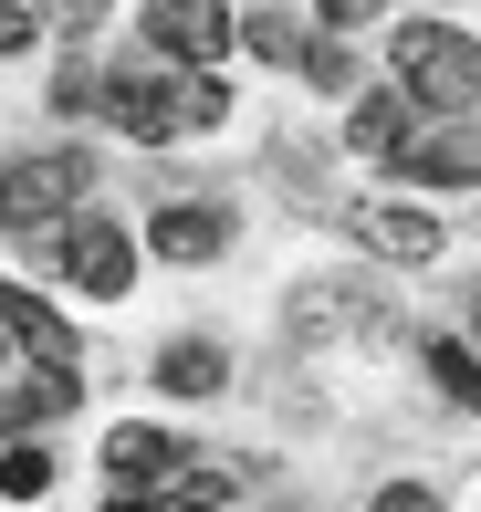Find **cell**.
<instances>
[{
	"mask_svg": "<svg viewBox=\"0 0 481 512\" xmlns=\"http://www.w3.org/2000/svg\"><path fill=\"white\" fill-rule=\"evenodd\" d=\"M63 408H74V366H32V387L0 408V429H42V418H63Z\"/></svg>",
	"mask_w": 481,
	"mask_h": 512,
	"instance_id": "obj_14",
	"label": "cell"
},
{
	"mask_svg": "<svg viewBox=\"0 0 481 512\" xmlns=\"http://www.w3.org/2000/svg\"><path fill=\"white\" fill-rule=\"evenodd\" d=\"M178 460H189V450H178L168 429H147V418H126V429L105 439V471H116V492H147V481H168Z\"/></svg>",
	"mask_w": 481,
	"mask_h": 512,
	"instance_id": "obj_8",
	"label": "cell"
},
{
	"mask_svg": "<svg viewBox=\"0 0 481 512\" xmlns=\"http://www.w3.org/2000/svg\"><path fill=\"white\" fill-rule=\"evenodd\" d=\"M53 262L74 272L84 293H126V283H136V251H126V230H116V220H95V209H84V220L53 241Z\"/></svg>",
	"mask_w": 481,
	"mask_h": 512,
	"instance_id": "obj_6",
	"label": "cell"
},
{
	"mask_svg": "<svg viewBox=\"0 0 481 512\" xmlns=\"http://www.w3.org/2000/svg\"><path fill=\"white\" fill-rule=\"evenodd\" d=\"M42 21H63V32H95V21H105V0H42Z\"/></svg>",
	"mask_w": 481,
	"mask_h": 512,
	"instance_id": "obj_19",
	"label": "cell"
},
{
	"mask_svg": "<svg viewBox=\"0 0 481 512\" xmlns=\"http://www.w3.org/2000/svg\"><path fill=\"white\" fill-rule=\"evenodd\" d=\"M0 324H11V345H21L32 366H74V356H84V345H74V324L42 304V293H21V283H0Z\"/></svg>",
	"mask_w": 481,
	"mask_h": 512,
	"instance_id": "obj_7",
	"label": "cell"
},
{
	"mask_svg": "<svg viewBox=\"0 0 481 512\" xmlns=\"http://www.w3.org/2000/svg\"><path fill=\"white\" fill-rule=\"evenodd\" d=\"M84 157L63 147V157H0V230L11 241H42L53 251L63 230H74V199H84Z\"/></svg>",
	"mask_w": 481,
	"mask_h": 512,
	"instance_id": "obj_3",
	"label": "cell"
},
{
	"mask_svg": "<svg viewBox=\"0 0 481 512\" xmlns=\"http://www.w3.org/2000/svg\"><path fill=\"white\" fill-rule=\"evenodd\" d=\"M168 262H210V251H231V209H199V199H178V209H157V230H147Z\"/></svg>",
	"mask_w": 481,
	"mask_h": 512,
	"instance_id": "obj_9",
	"label": "cell"
},
{
	"mask_svg": "<svg viewBox=\"0 0 481 512\" xmlns=\"http://www.w3.org/2000/svg\"><path fill=\"white\" fill-rule=\"evenodd\" d=\"M241 42H251L262 63H304V32H293L283 11H251V21H241Z\"/></svg>",
	"mask_w": 481,
	"mask_h": 512,
	"instance_id": "obj_17",
	"label": "cell"
},
{
	"mask_svg": "<svg viewBox=\"0 0 481 512\" xmlns=\"http://www.w3.org/2000/svg\"><path fill=\"white\" fill-rule=\"evenodd\" d=\"M419 189H481V115H450V126H429V136H408V157H398Z\"/></svg>",
	"mask_w": 481,
	"mask_h": 512,
	"instance_id": "obj_5",
	"label": "cell"
},
{
	"mask_svg": "<svg viewBox=\"0 0 481 512\" xmlns=\"http://www.w3.org/2000/svg\"><path fill=\"white\" fill-rule=\"evenodd\" d=\"M105 115H116L126 136H147V147H168V136H189V126H220V115H231V84H220V74L126 63V74H105Z\"/></svg>",
	"mask_w": 481,
	"mask_h": 512,
	"instance_id": "obj_1",
	"label": "cell"
},
{
	"mask_svg": "<svg viewBox=\"0 0 481 512\" xmlns=\"http://www.w3.org/2000/svg\"><path fill=\"white\" fill-rule=\"evenodd\" d=\"M377 512H440V492H419V481H387Z\"/></svg>",
	"mask_w": 481,
	"mask_h": 512,
	"instance_id": "obj_21",
	"label": "cell"
},
{
	"mask_svg": "<svg viewBox=\"0 0 481 512\" xmlns=\"http://www.w3.org/2000/svg\"><path fill=\"white\" fill-rule=\"evenodd\" d=\"M429 377H440V387H450V398H461V408L481 418V356H471V345H461V335H440V345H429Z\"/></svg>",
	"mask_w": 481,
	"mask_h": 512,
	"instance_id": "obj_15",
	"label": "cell"
},
{
	"mask_svg": "<svg viewBox=\"0 0 481 512\" xmlns=\"http://www.w3.org/2000/svg\"><path fill=\"white\" fill-rule=\"evenodd\" d=\"M304 74L314 84H346V42H304Z\"/></svg>",
	"mask_w": 481,
	"mask_h": 512,
	"instance_id": "obj_20",
	"label": "cell"
},
{
	"mask_svg": "<svg viewBox=\"0 0 481 512\" xmlns=\"http://www.w3.org/2000/svg\"><path fill=\"white\" fill-rule=\"evenodd\" d=\"M220 492H231V481H220L210 460H178L168 481H147V492H116V502H105V512H210Z\"/></svg>",
	"mask_w": 481,
	"mask_h": 512,
	"instance_id": "obj_10",
	"label": "cell"
},
{
	"mask_svg": "<svg viewBox=\"0 0 481 512\" xmlns=\"http://www.w3.org/2000/svg\"><path fill=\"white\" fill-rule=\"evenodd\" d=\"M314 11H325L335 32H356V21H377V0H314Z\"/></svg>",
	"mask_w": 481,
	"mask_h": 512,
	"instance_id": "obj_22",
	"label": "cell"
},
{
	"mask_svg": "<svg viewBox=\"0 0 481 512\" xmlns=\"http://www.w3.org/2000/svg\"><path fill=\"white\" fill-rule=\"evenodd\" d=\"M346 147H356V157H387V168L408 157V95H398V84H387V95H366V105L346 115Z\"/></svg>",
	"mask_w": 481,
	"mask_h": 512,
	"instance_id": "obj_11",
	"label": "cell"
},
{
	"mask_svg": "<svg viewBox=\"0 0 481 512\" xmlns=\"http://www.w3.org/2000/svg\"><path fill=\"white\" fill-rule=\"evenodd\" d=\"M32 42H42V11L32 0H0V53H32Z\"/></svg>",
	"mask_w": 481,
	"mask_h": 512,
	"instance_id": "obj_18",
	"label": "cell"
},
{
	"mask_svg": "<svg viewBox=\"0 0 481 512\" xmlns=\"http://www.w3.org/2000/svg\"><path fill=\"white\" fill-rule=\"evenodd\" d=\"M398 95L440 105V115H471L481 105V42L450 32V21H398Z\"/></svg>",
	"mask_w": 481,
	"mask_h": 512,
	"instance_id": "obj_2",
	"label": "cell"
},
{
	"mask_svg": "<svg viewBox=\"0 0 481 512\" xmlns=\"http://www.w3.org/2000/svg\"><path fill=\"white\" fill-rule=\"evenodd\" d=\"M356 241L387 251V262H429V251H440V220H419V209H356Z\"/></svg>",
	"mask_w": 481,
	"mask_h": 512,
	"instance_id": "obj_12",
	"label": "cell"
},
{
	"mask_svg": "<svg viewBox=\"0 0 481 512\" xmlns=\"http://www.w3.org/2000/svg\"><path fill=\"white\" fill-rule=\"evenodd\" d=\"M241 42L231 0H147V53L178 74H220V53Z\"/></svg>",
	"mask_w": 481,
	"mask_h": 512,
	"instance_id": "obj_4",
	"label": "cell"
},
{
	"mask_svg": "<svg viewBox=\"0 0 481 512\" xmlns=\"http://www.w3.org/2000/svg\"><path fill=\"white\" fill-rule=\"evenodd\" d=\"M0 492H11V502H42V492H53V450H0Z\"/></svg>",
	"mask_w": 481,
	"mask_h": 512,
	"instance_id": "obj_16",
	"label": "cell"
},
{
	"mask_svg": "<svg viewBox=\"0 0 481 512\" xmlns=\"http://www.w3.org/2000/svg\"><path fill=\"white\" fill-rule=\"evenodd\" d=\"M157 387H168V398H220V387H231V356H220V345H168V356H157Z\"/></svg>",
	"mask_w": 481,
	"mask_h": 512,
	"instance_id": "obj_13",
	"label": "cell"
}]
</instances>
